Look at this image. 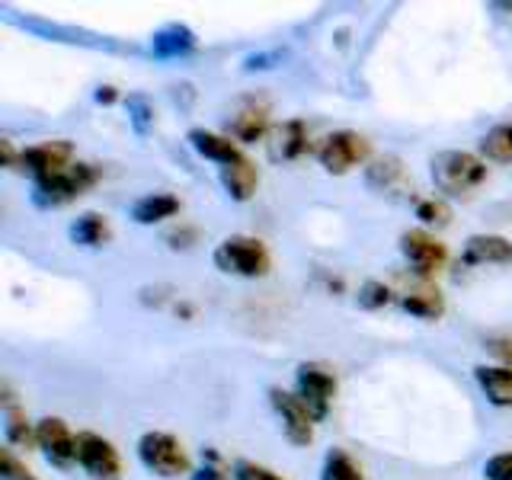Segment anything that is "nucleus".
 Returning a JSON list of instances; mask_svg holds the SVG:
<instances>
[{"mask_svg":"<svg viewBox=\"0 0 512 480\" xmlns=\"http://www.w3.org/2000/svg\"><path fill=\"white\" fill-rule=\"evenodd\" d=\"M212 260L221 272L228 276H240V279H263L272 269V256L266 250L263 240L247 237V234H231L224 237L215 247Z\"/></svg>","mask_w":512,"mask_h":480,"instance_id":"1","label":"nucleus"},{"mask_svg":"<svg viewBox=\"0 0 512 480\" xmlns=\"http://www.w3.org/2000/svg\"><path fill=\"white\" fill-rule=\"evenodd\" d=\"M429 167L432 183L448 196H468L487 180V164L471 151H439Z\"/></svg>","mask_w":512,"mask_h":480,"instance_id":"2","label":"nucleus"},{"mask_svg":"<svg viewBox=\"0 0 512 480\" xmlns=\"http://www.w3.org/2000/svg\"><path fill=\"white\" fill-rule=\"evenodd\" d=\"M138 458L157 477H183L192 471L183 442L173 439L170 432H144L138 439Z\"/></svg>","mask_w":512,"mask_h":480,"instance_id":"3","label":"nucleus"},{"mask_svg":"<svg viewBox=\"0 0 512 480\" xmlns=\"http://www.w3.org/2000/svg\"><path fill=\"white\" fill-rule=\"evenodd\" d=\"M96 183H100V167L74 160L71 167L45 176V180H36V202L39 205H64L77 196H84V192L93 189Z\"/></svg>","mask_w":512,"mask_h":480,"instance_id":"4","label":"nucleus"},{"mask_svg":"<svg viewBox=\"0 0 512 480\" xmlns=\"http://www.w3.org/2000/svg\"><path fill=\"white\" fill-rule=\"evenodd\" d=\"M295 394L301 397V404L311 410V416L320 423L333 407V397H336V375L333 368L320 365V362H304L298 365V375H295Z\"/></svg>","mask_w":512,"mask_h":480,"instance_id":"5","label":"nucleus"},{"mask_svg":"<svg viewBox=\"0 0 512 480\" xmlns=\"http://www.w3.org/2000/svg\"><path fill=\"white\" fill-rule=\"evenodd\" d=\"M368 154H372V141H368L365 135H359V132H349V128H343V132H333L317 148L320 167H324L327 173H333V176H343L352 167H359L362 160H368Z\"/></svg>","mask_w":512,"mask_h":480,"instance_id":"6","label":"nucleus"},{"mask_svg":"<svg viewBox=\"0 0 512 480\" xmlns=\"http://www.w3.org/2000/svg\"><path fill=\"white\" fill-rule=\"evenodd\" d=\"M77 464L90 474V480H119L122 458L109 439L96 432H77Z\"/></svg>","mask_w":512,"mask_h":480,"instance_id":"7","label":"nucleus"},{"mask_svg":"<svg viewBox=\"0 0 512 480\" xmlns=\"http://www.w3.org/2000/svg\"><path fill=\"white\" fill-rule=\"evenodd\" d=\"M400 253L407 256V263L413 266V272L420 279L436 276V272L448 263V250L439 237H432L423 228H413L400 234Z\"/></svg>","mask_w":512,"mask_h":480,"instance_id":"8","label":"nucleus"},{"mask_svg":"<svg viewBox=\"0 0 512 480\" xmlns=\"http://www.w3.org/2000/svg\"><path fill=\"white\" fill-rule=\"evenodd\" d=\"M269 404L276 407V413L282 416V429H285V439L304 448L314 442V416L311 410L301 404V397L292 391H282V388H269Z\"/></svg>","mask_w":512,"mask_h":480,"instance_id":"9","label":"nucleus"},{"mask_svg":"<svg viewBox=\"0 0 512 480\" xmlns=\"http://www.w3.org/2000/svg\"><path fill=\"white\" fill-rule=\"evenodd\" d=\"M71 164H74V148H71V141H64V138L39 141L20 154V167L32 173V180H45V176H52Z\"/></svg>","mask_w":512,"mask_h":480,"instance_id":"10","label":"nucleus"},{"mask_svg":"<svg viewBox=\"0 0 512 480\" xmlns=\"http://www.w3.org/2000/svg\"><path fill=\"white\" fill-rule=\"evenodd\" d=\"M36 432H39V448L55 468H71L77 461V436L61 416H45V420L36 423Z\"/></svg>","mask_w":512,"mask_h":480,"instance_id":"11","label":"nucleus"},{"mask_svg":"<svg viewBox=\"0 0 512 480\" xmlns=\"http://www.w3.org/2000/svg\"><path fill=\"white\" fill-rule=\"evenodd\" d=\"M464 266H506L512 263V240L500 234H474L461 250Z\"/></svg>","mask_w":512,"mask_h":480,"instance_id":"12","label":"nucleus"},{"mask_svg":"<svg viewBox=\"0 0 512 480\" xmlns=\"http://www.w3.org/2000/svg\"><path fill=\"white\" fill-rule=\"evenodd\" d=\"M221 186L234 202H247L253 199L256 186H260V170H256V164L247 154H240L237 160L221 167Z\"/></svg>","mask_w":512,"mask_h":480,"instance_id":"13","label":"nucleus"},{"mask_svg":"<svg viewBox=\"0 0 512 480\" xmlns=\"http://www.w3.org/2000/svg\"><path fill=\"white\" fill-rule=\"evenodd\" d=\"M365 183L372 186L375 192H388V196H394V192L410 189V173H407L404 160H400V157L384 154L365 170Z\"/></svg>","mask_w":512,"mask_h":480,"instance_id":"14","label":"nucleus"},{"mask_svg":"<svg viewBox=\"0 0 512 480\" xmlns=\"http://www.w3.org/2000/svg\"><path fill=\"white\" fill-rule=\"evenodd\" d=\"M400 308L420 320H439L445 314V295L429 279H420L400 295Z\"/></svg>","mask_w":512,"mask_h":480,"instance_id":"15","label":"nucleus"},{"mask_svg":"<svg viewBox=\"0 0 512 480\" xmlns=\"http://www.w3.org/2000/svg\"><path fill=\"white\" fill-rule=\"evenodd\" d=\"M304 151H308V125L301 119H288L272 132L269 154L276 160H298Z\"/></svg>","mask_w":512,"mask_h":480,"instance_id":"16","label":"nucleus"},{"mask_svg":"<svg viewBox=\"0 0 512 480\" xmlns=\"http://www.w3.org/2000/svg\"><path fill=\"white\" fill-rule=\"evenodd\" d=\"M192 48H196V32L183 23H170L164 29H157L151 39L154 58H180V55H189Z\"/></svg>","mask_w":512,"mask_h":480,"instance_id":"17","label":"nucleus"},{"mask_svg":"<svg viewBox=\"0 0 512 480\" xmlns=\"http://www.w3.org/2000/svg\"><path fill=\"white\" fill-rule=\"evenodd\" d=\"M474 378L493 407H512V368L503 365H477Z\"/></svg>","mask_w":512,"mask_h":480,"instance_id":"18","label":"nucleus"},{"mask_svg":"<svg viewBox=\"0 0 512 480\" xmlns=\"http://www.w3.org/2000/svg\"><path fill=\"white\" fill-rule=\"evenodd\" d=\"M189 144L196 148V154L208 157V160H215V164H231V160L240 157V148H237V141L231 138H224L218 132H208V128H192L189 132Z\"/></svg>","mask_w":512,"mask_h":480,"instance_id":"19","label":"nucleus"},{"mask_svg":"<svg viewBox=\"0 0 512 480\" xmlns=\"http://www.w3.org/2000/svg\"><path fill=\"white\" fill-rule=\"evenodd\" d=\"M180 212V199L170 196V192H148L132 205V218L138 224H157V221H167Z\"/></svg>","mask_w":512,"mask_h":480,"instance_id":"20","label":"nucleus"},{"mask_svg":"<svg viewBox=\"0 0 512 480\" xmlns=\"http://www.w3.org/2000/svg\"><path fill=\"white\" fill-rule=\"evenodd\" d=\"M71 240L80 247H103L109 244V237H112V228H109V221L106 215L100 212H84L74 224H71Z\"/></svg>","mask_w":512,"mask_h":480,"instance_id":"21","label":"nucleus"},{"mask_svg":"<svg viewBox=\"0 0 512 480\" xmlns=\"http://www.w3.org/2000/svg\"><path fill=\"white\" fill-rule=\"evenodd\" d=\"M269 128V109L266 106H247L240 109L231 122V135L237 141H260Z\"/></svg>","mask_w":512,"mask_h":480,"instance_id":"22","label":"nucleus"},{"mask_svg":"<svg viewBox=\"0 0 512 480\" xmlns=\"http://www.w3.org/2000/svg\"><path fill=\"white\" fill-rule=\"evenodd\" d=\"M320 480H365V471L346 448H330L324 468H320Z\"/></svg>","mask_w":512,"mask_h":480,"instance_id":"23","label":"nucleus"},{"mask_svg":"<svg viewBox=\"0 0 512 480\" xmlns=\"http://www.w3.org/2000/svg\"><path fill=\"white\" fill-rule=\"evenodd\" d=\"M4 436L10 442V448H32V445H39V432L36 426H32L26 420V413L23 410H16V407H7V416H4Z\"/></svg>","mask_w":512,"mask_h":480,"instance_id":"24","label":"nucleus"},{"mask_svg":"<svg viewBox=\"0 0 512 480\" xmlns=\"http://www.w3.org/2000/svg\"><path fill=\"white\" fill-rule=\"evenodd\" d=\"M480 154L496 160V164H512V122L496 125L480 138Z\"/></svg>","mask_w":512,"mask_h":480,"instance_id":"25","label":"nucleus"},{"mask_svg":"<svg viewBox=\"0 0 512 480\" xmlns=\"http://www.w3.org/2000/svg\"><path fill=\"white\" fill-rule=\"evenodd\" d=\"M391 301H394V295L384 282H365L359 288V304L365 311H381V308H388Z\"/></svg>","mask_w":512,"mask_h":480,"instance_id":"26","label":"nucleus"},{"mask_svg":"<svg viewBox=\"0 0 512 480\" xmlns=\"http://www.w3.org/2000/svg\"><path fill=\"white\" fill-rule=\"evenodd\" d=\"M416 218L423 224H436V228H445L452 221V208H448L442 199H420L416 202Z\"/></svg>","mask_w":512,"mask_h":480,"instance_id":"27","label":"nucleus"},{"mask_svg":"<svg viewBox=\"0 0 512 480\" xmlns=\"http://www.w3.org/2000/svg\"><path fill=\"white\" fill-rule=\"evenodd\" d=\"M0 471H4V480H39L36 474H32L26 464L13 455V448H0Z\"/></svg>","mask_w":512,"mask_h":480,"instance_id":"28","label":"nucleus"},{"mask_svg":"<svg viewBox=\"0 0 512 480\" xmlns=\"http://www.w3.org/2000/svg\"><path fill=\"white\" fill-rule=\"evenodd\" d=\"M234 480H285V477L263 468V464H256V461H237L234 464Z\"/></svg>","mask_w":512,"mask_h":480,"instance_id":"29","label":"nucleus"},{"mask_svg":"<svg viewBox=\"0 0 512 480\" xmlns=\"http://www.w3.org/2000/svg\"><path fill=\"white\" fill-rule=\"evenodd\" d=\"M487 480H512V452H500L484 461Z\"/></svg>","mask_w":512,"mask_h":480,"instance_id":"30","label":"nucleus"},{"mask_svg":"<svg viewBox=\"0 0 512 480\" xmlns=\"http://www.w3.org/2000/svg\"><path fill=\"white\" fill-rule=\"evenodd\" d=\"M192 480H228L221 471V455L215 452V448H208V452H205V464L196 474H192Z\"/></svg>","mask_w":512,"mask_h":480,"instance_id":"31","label":"nucleus"},{"mask_svg":"<svg viewBox=\"0 0 512 480\" xmlns=\"http://www.w3.org/2000/svg\"><path fill=\"white\" fill-rule=\"evenodd\" d=\"M490 356H496L503 362V368H512V336H490L484 343Z\"/></svg>","mask_w":512,"mask_h":480,"instance_id":"32","label":"nucleus"},{"mask_svg":"<svg viewBox=\"0 0 512 480\" xmlns=\"http://www.w3.org/2000/svg\"><path fill=\"white\" fill-rule=\"evenodd\" d=\"M128 112H132V122H135L138 132H148V122H151V106H148V100H141V96H132V100H128Z\"/></svg>","mask_w":512,"mask_h":480,"instance_id":"33","label":"nucleus"},{"mask_svg":"<svg viewBox=\"0 0 512 480\" xmlns=\"http://www.w3.org/2000/svg\"><path fill=\"white\" fill-rule=\"evenodd\" d=\"M119 100V93H116V87H100L96 90V103H103V106H112Z\"/></svg>","mask_w":512,"mask_h":480,"instance_id":"34","label":"nucleus"},{"mask_svg":"<svg viewBox=\"0 0 512 480\" xmlns=\"http://www.w3.org/2000/svg\"><path fill=\"white\" fill-rule=\"evenodd\" d=\"M0 154H4V167H16V151H13V144L7 138L0 141Z\"/></svg>","mask_w":512,"mask_h":480,"instance_id":"35","label":"nucleus"},{"mask_svg":"<svg viewBox=\"0 0 512 480\" xmlns=\"http://www.w3.org/2000/svg\"><path fill=\"white\" fill-rule=\"evenodd\" d=\"M496 10H509L512 13V4H496Z\"/></svg>","mask_w":512,"mask_h":480,"instance_id":"36","label":"nucleus"}]
</instances>
